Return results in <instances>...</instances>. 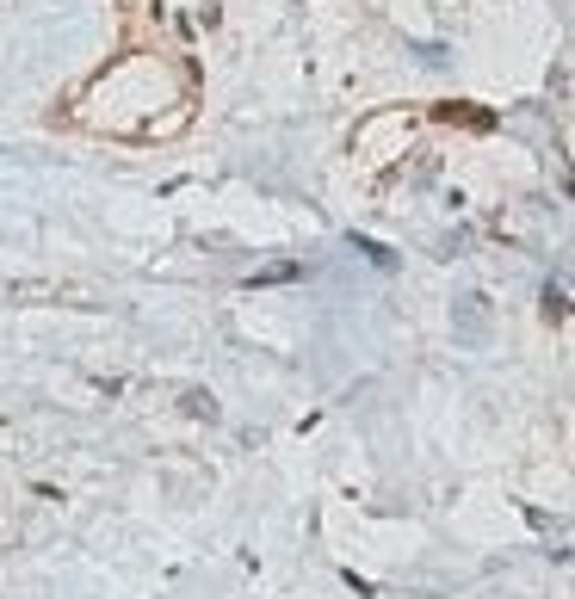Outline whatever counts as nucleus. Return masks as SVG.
<instances>
[{"mask_svg": "<svg viewBox=\"0 0 575 599\" xmlns=\"http://www.w3.org/2000/svg\"><path fill=\"white\" fill-rule=\"evenodd\" d=\"M439 118H451V124H489V112H464V106H439Z\"/></svg>", "mask_w": 575, "mask_h": 599, "instance_id": "nucleus-1", "label": "nucleus"}]
</instances>
